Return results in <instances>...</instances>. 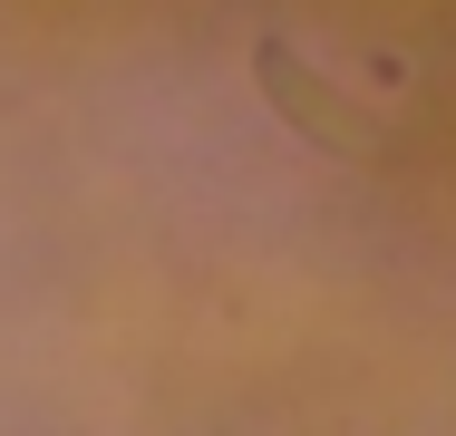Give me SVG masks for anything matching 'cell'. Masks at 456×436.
I'll return each instance as SVG.
<instances>
[{"mask_svg":"<svg viewBox=\"0 0 456 436\" xmlns=\"http://www.w3.org/2000/svg\"><path fill=\"white\" fill-rule=\"evenodd\" d=\"M263 87L281 97V117H291V126H311L321 146H340V156H369V146H379L369 126H350V117H340V87L321 78V69H301V59H291L281 39L263 49Z\"/></svg>","mask_w":456,"mask_h":436,"instance_id":"1","label":"cell"}]
</instances>
